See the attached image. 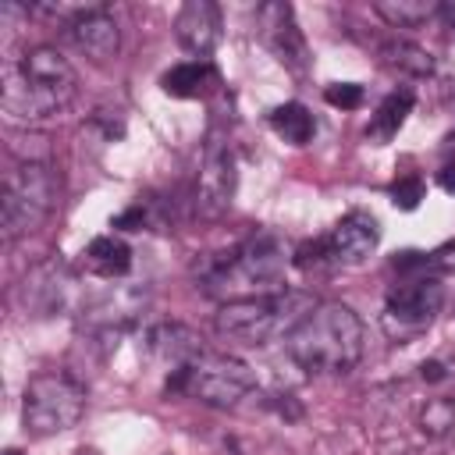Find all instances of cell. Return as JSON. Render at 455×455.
Here are the masks:
<instances>
[{
	"label": "cell",
	"mask_w": 455,
	"mask_h": 455,
	"mask_svg": "<svg viewBox=\"0 0 455 455\" xmlns=\"http://www.w3.org/2000/svg\"><path fill=\"white\" fill-rule=\"evenodd\" d=\"M57 171L46 160H25L4 178V196H0V220L7 242L32 235L43 228V220L57 206Z\"/></svg>",
	"instance_id": "obj_5"
},
{
	"label": "cell",
	"mask_w": 455,
	"mask_h": 455,
	"mask_svg": "<svg viewBox=\"0 0 455 455\" xmlns=\"http://www.w3.org/2000/svg\"><path fill=\"white\" fill-rule=\"evenodd\" d=\"M444 306V284L441 277H427V274H409V277H398L387 291V306L380 313V323H384V334L398 345L412 341L416 334H423L434 316L441 313Z\"/></svg>",
	"instance_id": "obj_8"
},
{
	"label": "cell",
	"mask_w": 455,
	"mask_h": 455,
	"mask_svg": "<svg viewBox=\"0 0 455 455\" xmlns=\"http://www.w3.org/2000/svg\"><path fill=\"white\" fill-rule=\"evenodd\" d=\"M270 128L284 139V142H291V146H306L313 135H316V117L302 107V103H281V107H274L270 110Z\"/></svg>",
	"instance_id": "obj_19"
},
{
	"label": "cell",
	"mask_w": 455,
	"mask_h": 455,
	"mask_svg": "<svg viewBox=\"0 0 455 455\" xmlns=\"http://www.w3.org/2000/svg\"><path fill=\"white\" fill-rule=\"evenodd\" d=\"M380 53H384V60H387L391 68H398V71H405V75L427 78V75L434 71V57H430L423 46H416V43L391 39V43H384V46H380Z\"/></svg>",
	"instance_id": "obj_22"
},
{
	"label": "cell",
	"mask_w": 455,
	"mask_h": 455,
	"mask_svg": "<svg viewBox=\"0 0 455 455\" xmlns=\"http://www.w3.org/2000/svg\"><path fill=\"white\" fill-rule=\"evenodd\" d=\"M444 25H448V32H455V0H444L441 4V14H437Z\"/></svg>",
	"instance_id": "obj_28"
},
{
	"label": "cell",
	"mask_w": 455,
	"mask_h": 455,
	"mask_svg": "<svg viewBox=\"0 0 455 455\" xmlns=\"http://www.w3.org/2000/svg\"><path fill=\"white\" fill-rule=\"evenodd\" d=\"M316 302L302 291H270V295H252V299H235L224 302L213 316V327L220 338L256 348L274 341L277 334L288 338V331L313 309Z\"/></svg>",
	"instance_id": "obj_4"
},
{
	"label": "cell",
	"mask_w": 455,
	"mask_h": 455,
	"mask_svg": "<svg viewBox=\"0 0 455 455\" xmlns=\"http://www.w3.org/2000/svg\"><path fill=\"white\" fill-rule=\"evenodd\" d=\"M409 110H412V92L409 89H402V92H391L380 107H377V114L370 117V128H366V135L370 139H377V142H387L402 124H405V117H409Z\"/></svg>",
	"instance_id": "obj_21"
},
{
	"label": "cell",
	"mask_w": 455,
	"mask_h": 455,
	"mask_svg": "<svg viewBox=\"0 0 455 455\" xmlns=\"http://www.w3.org/2000/svg\"><path fill=\"white\" fill-rule=\"evenodd\" d=\"M288 267V245L277 231H252L228 252H206L196 259V281L217 299H252L270 295Z\"/></svg>",
	"instance_id": "obj_2"
},
{
	"label": "cell",
	"mask_w": 455,
	"mask_h": 455,
	"mask_svg": "<svg viewBox=\"0 0 455 455\" xmlns=\"http://www.w3.org/2000/svg\"><path fill=\"white\" fill-rule=\"evenodd\" d=\"M174 36H178L181 50H188L196 57H206L220 39V7L213 0L181 4L178 18H174Z\"/></svg>",
	"instance_id": "obj_15"
},
{
	"label": "cell",
	"mask_w": 455,
	"mask_h": 455,
	"mask_svg": "<svg viewBox=\"0 0 455 455\" xmlns=\"http://www.w3.org/2000/svg\"><path fill=\"white\" fill-rule=\"evenodd\" d=\"M419 377H423V380H444V366H441L437 359H427V363L419 366Z\"/></svg>",
	"instance_id": "obj_27"
},
{
	"label": "cell",
	"mask_w": 455,
	"mask_h": 455,
	"mask_svg": "<svg viewBox=\"0 0 455 455\" xmlns=\"http://www.w3.org/2000/svg\"><path fill=\"white\" fill-rule=\"evenodd\" d=\"M4 455H21V451H18V448H7V451H4Z\"/></svg>",
	"instance_id": "obj_29"
},
{
	"label": "cell",
	"mask_w": 455,
	"mask_h": 455,
	"mask_svg": "<svg viewBox=\"0 0 455 455\" xmlns=\"http://www.w3.org/2000/svg\"><path fill=\"white\" fill-rule=\"evenodd\" d=\"M82 256H85V270L96 274V277H107V281L124 277V274L132 270V249H128L117 235H100V238H92Z\"/></svg>",
	"instance_id": "obj_18"
},
{
	"label": "cell",
	"mask_w": 455,
	"mask_h": 455,
	"mask_svg": "<svg viewBox=\"0 0 455 455\" xmlns=\"http://www.w3.org/2000/svg\"><path fill=\"white\" fill-rule=\"evenodd\" d=\"M252 387H256L252 370L242 359L224 355V352H203L188 366L174 370L167 380V391H181V395H188L203 405H213V409L238 405Z\"/></svg>",
	"instance_id": "obj_6"
},
{
	"label": "cell",
	"mask_w": 455,
	"mask_h": 455,
	"mask_svg": "<svg viewBox=\"0 0 455 455\" xmlns=\"http://www.w3.org/2000/svg\"><path fill=\"white\" fill-rule=\"evenodd\" d=\"M75 92H78V78L68 57L57 53L53 46H32L4 64L0 110L18 124H36L64 114Z\"/></svg>",
	"instance_id": "obj_1"
},
{
	"label": "cell",
	"mask_w": 455,
	"mask_h": 455,
	"mask_svg": "<svg viewBox=\"0 0 455 455\" xmlns=\"http://www.w3.org/2000/svg\"><path fill=\"white\" fill-rule=\"evenodd\" d=\"M419 199H423V181H419L416 174H405V178H398V181L391 185V203H395L398 210H416Z\"/></svg>",
	"instance_id": "obj_24"
},
{
	"label": "cell",
	"mask_w": 455,
	"mask_h": 455,
	"mask_svg": "<svg viewBox=\"0 0 455 455\" xmlns=\"http://www.w3.org/2000/svg\"><path fill=\"white\" fill-rule=\"evenodd\" d=\"M71 46L78 53H85L89 60H110L121 46V32H117V21L110 18V11L103 4H89L78 18H71L64 25Z\"/></svg>",
	"instance_id": "obj_14"
},
{
	"label": "cell",
	"mask_w": 455,
	"mask_h": 455,
	"mask_svg": "<svg viewBox=\"0 0 455 455\" xmlns=\"http://www.w3.org/2000/svg\"><path fill=\"white\" fill-rule=\"evenodd\" d=\"M149 295L146 288H135V284H117L103 295H96L85 309H82V323L85 331L92 334H117L124 327H132L139 320V313L146 309Z\"/></svg>",
	"instance_id": "obj_12"
},
{
	"label": "cell",
	"mask_w": 455,
	"mask_h": 455,
	"mask_svg": "<svg viewBox=\"0 0 455 455\" xmlns=\"http://www.w3.org/2000/svg\"><path fill=\"white\" fill-rule=\"evenodd\" d=\"M363 85H355V82H334V85H327L323 89V100L331 103V107H341V110H355L359 103H363Z\"/></svg>",
	"instance_id": "obj_25"
},
{
	"label": "cell",
	"mask_w": 455,
	"mask_h": 455,
	"mask_svg": "<svg viewBox=\"0 0 455 455\" xmlns=\"http://www.w3.org/2000/svg\"><path fill=\"white\" fill-rule=\"evenodd\" d=\"M437 181H441V188H444L448 196H455V160H448V164L437 171Z\"/></svg>",
	"instance_id": "obj_26"
},
{
	"label": "cell",
	"mask_w": 455,
	"mask_h": 455,
	"mask_svg": "<svg viewBox=\"0 0 455 455\" xmlns=\"http://www.w3.org/2000/svg\"><path fill=\"white\" fill-rule=\"evenodd\" d=\"M149 352L164 366H171V373H174V370L188 366L196 355H203L206 348H203V338L192 327H185V323H156L149 331Z\"/></svg>",
	"instance_id": "obj_16"
},
{
	"label": "cell",
	"mask_w": 455,
	"mask_h": 455,
	"mask_svg": "<svg viewBox=\"0 0 455 455\" xmlns=\"http://www.w3.org/2000/svg\"><path fill=\"white\" fill-rule=\"evenodd\" d=\"M419 430L427 437H448L455 430V398H430L419 409Z\"/></svg>",
	"instance_id": "obj_23"
},
{
	"label": "cell",
	"mask_w": 455,
	"mask_h": 455,
	"mask_svg": "<svg viewBox=\"0 0 455 455\" xmlns=\"http://www.w3.org/2000/svg\"><path fill=\"white\" fill-rule=\"evenodd\" d=\"M71 270L57 259H46L39 267H32L21 281V302L32 316H57L60 309H68L71 302Z\"/></svg>",
	"instance_id": "obj_13"
},
{
	"label": "cell",
	"mask_w": 455,
	"mask_h": 455,
	"mask_svg": "<svg viewBox=\"0 0 455 455\" xmlns=\"http://www.w3.org/2000/svg\"><path fill=\"white\" fill-rule=\"evenodd\" d=\"M85 412V387L60 370L36 373L21 398V423L32 437H53L71 430Z\"/></svg>",
	"instance_id": "obj_7"
},
{
	"label": "cell",
	"mask_w": 455,
	"mask_h": 455,
	"mask_svg": "<svg viewBox=\"0 0 455 455\" xmlns=\"http://www.w3.org/2000/svg\"><path fill=\"white\" fill-rule=\"evenodd\" d=\"M306 373H348L363 355V320L345 302H316L284 338Z\"/></svg>",
	"instance_id": "obj_3"
},
{
	"label": "cell",
	"mask_w": 455,
	"mask_h": 455,
	"mask_svg": "<svg viewBox=\"0 0 455 455\" xmlns=\"http://www.w3.org/2000/svg\"><path fill=\"white\" fill-rule=\"evenodd\" d=\"M213 85H217V71L206 60H185V64H174L171 71L160 75V89L167 96H174V100L206 96Z\"/></svg>",
	"instance_id": "obj_17"
},
{
	"label": "cell",
	"mask_w": 455,
	"mask_h": 455,
	"mask_svg": "<svg viewBox=\"0 0 455 455\" xmlns=\"http://www.w3.org/2000/svg\"><path fill=\"white\" fill-rule=\"evenodd\" d=\"M231 196H235V153L228 139L213 132L206 139V153H203V167L196 181V213L206 220H217L228 213Z\"/></svg>",
	"instance_id": "obj_9"
},
{
	"label": "cell",
	"mask_w": 455,
	"mask_h": 455,
	"mask_svg": "<svg viewBox=\"0 0 455 455\" xmlns=\"http://www.w3.org/2000/svg\"><path fill=\"white\" fill-rule=\"evenodd\" d=\"M256 28H259V39L267 43V50L291 71V75H306L309 71V46L299 32V21L291 14L288 4L281 0H270L256 11Z\"/></svg>",
	"instance_id": "obj_10"
},
{
	"label": "cell",
	"mask_w": 455,
	"mask_h": 455,
	"mask_svg": "<svg viewBox=\"0 0 455 455\" xmlns=\"http://www.w3.org/2000/svg\"><path fill=\"white\" fill-rule=\"evenodd\" d=\"M380 242V224L363 213V210H352L348 217H341L331 235L323 238V256L327 263L334 267H359Z\"/></svg>",
	"instance_id": "obj_11"
},
{
	"label": "cell",
	"mask_w": 455,
	"mask_h": 455,
	"mask_svg": "<svg viewBox=\"0 0 455 455\" xmlns=\"http://www.w3.org/2000/svg\"><path fill=\"white\" fill-rule=\"evenodd\" d=\"M373 11L391 25V28H416L430 18L441 14L437 0H377Z\"/></svg>",
	"instance_id": "obj_20"
}]
</instances>
